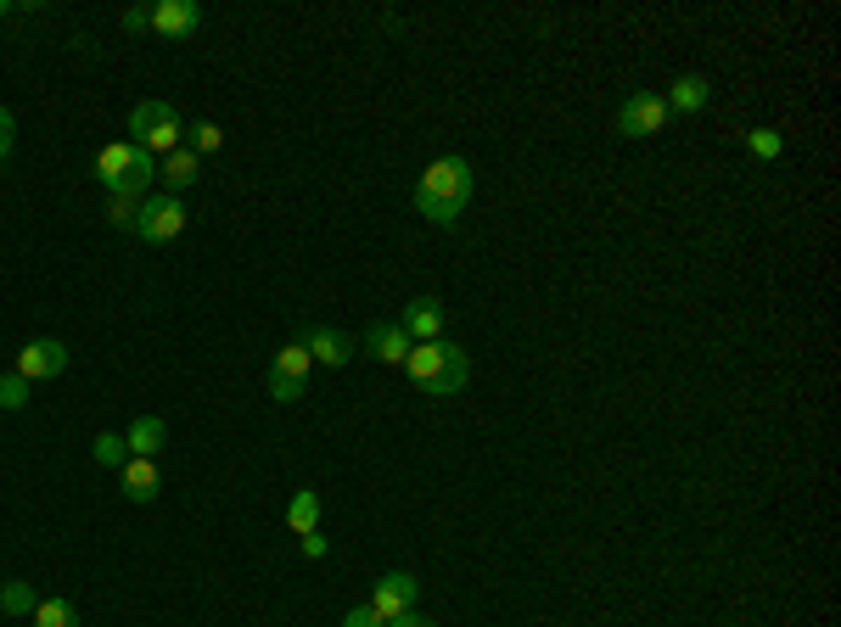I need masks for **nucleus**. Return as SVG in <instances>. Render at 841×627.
Segmentation results:
<instances>
[{
    "label": "nucleus",
    "mask_w": 841,
    "mask_h": 627,
    "mask_svg": "<svg viewBox=\"0 0 841 627\" xmlns=\"http://www.w3.org/2000/svg\"><path fill=\"white\" fill-rule=\"evenodd\" d=\"M186 224H191V219H186V202H180V197H168V191L141 197V213H135V236H141V241L163 247V241H175Z\"/></svg>",
    "instance_id": "nucleus-5"
},
{
    "label": "nucleus",
    "mask_w": 841,
    "mask_h": 627,
    "mask_svg": "<svg viewBox=\"0 0 841 627\" xmlns=\"http://www.w3.org/2000/svg\"><path fill=\"white\" fill-rule=\"evenodd\" d=\"M0 605H7V616H34V588L29 583H7V588H0Z\"/></svg>",
    "instance_id": "nucleus-20"
},
{
    "label": "nucleus",
    "mask_w": 841,
    "mask_h": 627,
    "mask_svg": "<svg viewBox=\"0 0 841 627\" xmlns=\"http://www.w3.org/2000/svg\"><path fill=\"white\" fill-rule=\"evenodd\" d=\"M96 179L107 186V197H129V202H141L146 179H157V163H152V151H141L135 140H113V146H102V151H96Z\"/></svg>",
    "instance_id": "nucleus-3"
},
{
    "label": "nucleus",
    "mask_w": 841,
    "mask_h": 627,
    "mask_svg": "<svg viewBox=\"0 0 841 627\" xmlns=\"http://www.w3.org/2000/svg\"><path fill=\"white\" fill-rule=\"evenodd\" d=\"M129 135H135V146H141V151H152V157H157V151L168 157V151H180V146H186L180 113L168 107V102H157V96H152V102H135V113H129Z\"/></svg>",
    "instance_id": "nucleus-4"
},
{
    "label": "nucleus",
    "mask_w": 841,
    "mask_h": 627,
    "mask_svg": "<svg viewBox=\"0 0 841 627\" xmlns=\"http://www.w3.org/2000/svg\"><path fill=\"white\" fill-rule=\"evenodd\" d=\"M415 577L409 572H387V577H376V588H371V610L382 616V621H393V616H404V610H415Z\"/></svg>",
    "instance_id": "nucleus-9"
},
{
    "label": "nucleus",
    "mask_w": 841,
    "mask_h": 627,
    "mask_svg": "<svg viewBox=\"0 0 841 627\" xmlns=\"http://www.w3.org/2000/svg\"><path fill=\"white\" fill-rule=\"evenodd\" d=\"M398 325H404L409 342H444V303L438 297H415Z\"/></svg>",
    "instance_id": "nucleus-12"
},
{
    "label": "nucleus",
    "mask_w": 841,
    "mask_h": 627,
    "mask_svg": "<svg viewBox=\"0 0 841 627\" xmlns=\"http://www.w3.org/2000/svg\"><path fill=\"white\" fill-rule=\"evenodd\" d=\"M163 442H168V420H163V415H135L129 431H124V448H129L135 460H152Z\"/></svg>",
    "instance_id": "nucleus-14"
},
{
    "label": "nucleus",
    "mask_w": 841,
    "mask_h": 627,
    "mask_svg": "<svg viewBox=\"0 0 841 627\" xmlns=\"http://www.w3.org/2000/svg\"><path fill=\"white\" fill-rule=\"evenodd\" d=\"M197 179H203V157H197L191 146H180V151L163 157V191H168V197H180L186 186H197Z\"/></svg>",
    "instance_id": "nucleus-15"
},
{
    "label": "nucleus",
    "mask_w": 841,
    "mask_h": 627,
    "mask_svg": "<svg viewBox=\"0 0 841 627\" xmlns=\"http://www.w3.org/2000/svg\"><path fill=\"white\" fill-rule=\"evenodd\" d=\"M404 370H409V382L420 387V398H427V404H449L471 382L466 347H455V342H415L409 358H404Z\"/></svg>",
    "instance_id": "nucleus-1"
},
{
    "label": "nucleus",
    "mask_w": 841,
    "mask_h": 627,
    "mask_svg": "<svg viewBox=\"0 0 841 627\" xmlns=\"http://www.w3.org/2000/svg\"><path fill=\"white\" fill-rule=\"evenodd\" d=\"M343 627H387V621H382V616H376L371 605H354V610L343 616Z\"/></svg>",
    "instance_id": "nucleus-30"
},
{
    "label": "nucleus",
    "mask_w": 841,
    "mask_h": 627,
    "mask_svg": "<svg viewBox=\"0 0 841 627\" xmlns=\"http://www.w3.org/2000/svg\"><path fill=\"white\" fill-rule=\"evenodd\" d=\"M409 336H404V325H393V320H382V325H371L365 331V353L376 358V365H387V370H398L404 358H409Z\"/></svg>",
    "instance_id": "nucleus-11"
},
{
    "label": "nucleus",
    "mask_w": 841,
    "mask_h": 627,
    "mask_svg": "<svg viewBox=\"0 0 841 627\" xmlns=\"http://www.w3.org/2000/svg\"><path fill=\"white\" fill-rule=\"evenodd\" d=\"M662 102H667V118L673 113H702L713 102V84L702 73H685V79H673V90H662Z\"/></svg>",
    "instance_id": "nucleus-13"
},
{
    "label": "nucleus",
    "mask_w": 841,
    "mask_h": 627,
    "mask_svg": "<svg viewBox=\"0 0 841 627\" xmlns=\"http://www.w3.org/2000/svg\"><path fill=\"white\" fill-rule=\"evenodd\" d=\"M29 387L34 382H23L18 370H7V376H0V409H29Z\"/></svg>",
    "instance_id": "nucleus-22"
},
{
    "label": "nucleus",
    "mask_w": 841,
    "mask_h": 627,
    "mask_svg": "<svg viewBox=\"0 0 841 627\" xmlns=\"http://www.w3.org/2000/svg\"><path fill=\"white\" fill-rule=\"evenodd\" d=\"M135 213H141V202H129V197H107V224H113V230H135Z\"/></svg>",
    "instance_id": "nucleus-25"
},
{
    "label": "nucleus",
    "mask_w": 841,
    "mask_h": 627,
    "mask_svg": "<svg viewBox=\"0 0 841 627\" xmlns=\"http://www.w3.org/2000/svg\"><path fill=\"white\" fill-rule=\"evenodd\" d=\"M197 23H203L197 0H157V7H152V29L163 40H186V34H197Z\"/></svg>",
    "instance_id": "nucleus-10"
},
{
    "label": "nucleus",
    "mask_w": 841,
    "mask_h": 627,
    "mask_svg": "<svg viewBox=\"0 0 841 627\" xmlns=\"http://www.w3.org/2000/svg\"><path fill=\"white\" fill-rule=\"evenodd\" d=\"M387 627H438L433 616H420V610H404V616H393Z\"/></svg>",
    "instance_id": "nucleus-31"
},
{
    "label": "nucleus",
    "mask_w": 841,
    "mask_h": 627,
    "mask_svg": "<svg viewBox=\"0 0 841 627\" xmlns=\"http://www.w3.org/2000/svg\"><path fill=\"white\" fill-rule=\"evenodd\" d=\"M667 129V102L662 90H629V102L617 107V135L623 140H651Z\"/></svg>",
    "instance_id": "nucleus-6"
},
{
    "label": "nucleus",
    "mask_w": 841,
    "mask_h": 627,
    "mask_svg": "<svg viewBox=\"0 0 841 627\" xmlns=\"http://www.w3.org/2000/svg\"><path fill=\"white\" fill-rule=\"evenodd\" d=\"M746 151L769 163V157H780V151H786V140H780V129H751V135H746Z\"/></svg>",
    "instance_id": "nucleus-23"
},
{
    "label": "nucleus",
    "mask_w": 841,
    "mask_h": 627,
    "mask_svg": "<svg viewBox=\"0 0 841 627\" xmlns=\"http://www.w3.org/2000/svg\"><path fill=\"white\" fill-rule=\"evenodd\" d=\"M471 163L466 157H438L427 174L415 179V213L433 219V224H455L471 202Z\"/></svg>",
    "instance_id": "nucleus-2"
},
{
    "label": "nucleus",
    "mask_w": 841,
    "mask_h": 627,
    "mask_svg": "<svg viewBox=\"0 0 841 627\" xmlns=\"http://www.w3.org/2000/svg\"><path fill=\"white\" fill-rule=\"evenodd\" d=\"M91 454H96V466H124V460H129V448H124V437H118V431H102V437L91 442Z\"/></svg>",
    "instance_id": "nucleus-21"
},
{
    "label": "nucleus",
    "mask_w": 841,
    "mask_h": 627,
    "mask_svg": "<svg viewBox=\"0 0 841 627\" xmlns=\"http://www.w3.org/2000/svg\"><path fill=\"white\" fill-rule=\"evenodd\" d=\"M34 627H79L73 599H40V605H34Z\"/></svg>",
    "instance_id": "nucleus-19"
},
{
    "label": "nucleus",
    "mask_w": 841,
    "mask_h": 627,
    "mask_svg": "<svg viewBox=\"0 0 841 627\" xmlns=\"http://www.w3.org/2000/svg\"><path fill=\"white\" fill-rule=\"evenodd\" d=\"M118 471H124V493H129L135 504H152V499H157L163 477H157V466H152V460H135V454H129Z\"/></svg>",
    "instance_id": "nucleus-16"
},
{
    "label": "nucleus",
    "mask_w": 841,
    "mask_h": 627,
    "mask_svg": "<svg viewBox=\"0 0 841 627\" xmlns=\"http://www.w3.org/2000/svg\"><path fill=\"white\" fill-rule=\"evenodd\" d=\"M287 526H292L298 537L320 526V493H314V488H298V493H292V504H287Z\"/></svg>",
    "instance_id": "nucleus-18"
},
{
    "label": "nucleus",
    "mask_w": 841,
    "mask_h": 627,
    "mask_svg": "<svg viewBox=\"0 0 841 627\" xmlns=\"http://www.w3.org/2000/svg\"><path fill=\"white\" fill-rule=\"evenodd\" d=\"M186 135H191V151H197V157H214V151L225 146V129H219V124H191Z\"/></svg>",
    "instance_id": "nucleus-24"
},
{
    "label": "nucleus",
    "mask_w": 841,
    "mask_h": 627,
    "mask_svg": "<svg viewBox=\"0 0 841 627\" xmlns=\"http://www.w3.org/2000/svg\"><path fill=\"white\" fill-rule=\"evenodd\" d=\"M309 370H314V358H309L303 342H287V347L270 358V376H287V382H309Z\"/></svg>",
    "instance_id": "nucleus-17"
},
{
    "label": "nucleus",
    "mask_w": 841,
    "mask_h": 627,
    "mask_svg": "<svg viewBox=\"0 0 841 627\" xmlns=\"http://www.w3.org/2000/svg\"><path fill=\"white\" fill-rule=\"evenodd\" d=\"M12 146H18V118L0 107V157H12Z\"/></svg>",
    "instance_id": "nucleus-29"
},
{
    "label": "nucleus",
    "mask_w": 841,
    "mask_h": 627,
    "mask_svg": "<svg viewBox=\"0 0 841 627\" xmlns=\"http://www.w3.org/2000/svg\"><path fill=\"white\" fill-rule=\"evenodd\" d=\"M298 550H303V561H325V550H331V544H325L320 526H314V532H303V537H298Z\"/></svg>",
    "instance_id": "nucleus-27"
},
{
    "label": "nucleus",
    "mask_w": 841,
    "mask_h": 627,
    "mask_svg": "<svg viewBox=\"0 0 841 627\" xmlns=\"http://www.w3.org/2000/svg\"><path fill=\"white\" fill-rule=\"evenodd\" d=\"M292 342H303L309 358H314V365H325V370H343L349 358H354V336H349V331H331V325H298Z\"/></svg>",
    "instance_id": "nucleus-8"
},
{
    "label": "nucleus",
    "mask_w": 841,
    "mask_h": 627,
    "mask_svg": "<svg viewBox=\"0 0 841 627\" xmlns=\"http://www.w3.org/2000/svg\"><path fill=\"white\" fill-rule=\"evenodd\" d=\"M23 382H56L62 370H68V347L56 342V336H34V342H23L18 347V365H12Z\"/></svg>",
    "instance_id": "nucleus-7"
},
{
    "label": "nucleus",
    "mask_w": 841,
    "mask_h": 627,
    "mask_svg": "<svg viewBox=\"0 0 841 627\" xmlns=\"http://www.w3.org/2000/svg\"><path fill=\"white\" fill-rule=\"evenodd\" d=\"M7 12H12V0H0V18H7Z\"/></svg>",
    "instance_id": "nucleus-32"
},
{
    "label": "nucleus",
    "mask_w": 841,
    "mask_h": 627,
    "mask_svg": "<svg viewBox=\"0 0 841 627\" xmlns=\"http://www.w3.org/2000/svg\"><path fill=\"white\" fill-rule=\"evenodd\" d=\"M118 23H124V34H146L152 29V7H129Z\"/></svg>",
    "instance_id": "nucleus-28"
},
{
    "label": "nucleus",
    "mask_w": 841,
    "mask_h": 627,
    "mask_svg": "<svg viewBox=\"0 0 841 627\" xmlns=\"http://www.w3.org/2000/svg\"><path fill=\"white\" fill-rule=\"evenodd\" d=\"M270 398H276V404H298V398H303V382H287V376H270Z\"/></svg>",
    "instance_id": "nucleus-26"
}]
</instances>
